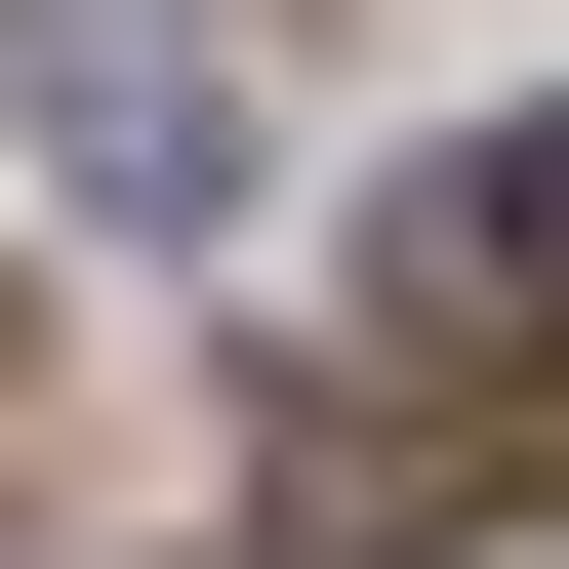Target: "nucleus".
Masks as SVG:
<instances>
[{
	"label": "nucleus",
	"instance_id": "1",
	"mask_svg": "<svg viewBox=\"0 0 569 569\" xmlns=\"http://www.w3.org/2000/svg\"><path fill=\"white\" fill-rule=\"evenodd\" d=\"M367 326H407V367H488V407L569 367V122H448V163L367 203Z\"/></svg>",
	"mask_w": 569,
	"mask_h": 569
}]
</instances>
